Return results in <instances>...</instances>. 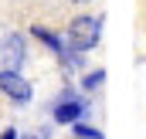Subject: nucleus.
<instances>
[{"mask_svg": "<svg viewBox=\"0 0 146 139\" xmlns=\"http://www.w3.org/2000/svg\"><path fill=\"white\" fill-rule=\"evenodd\" d=\"M102 41V17H75L65 31V44L72 51V58L78 61L85 51H92Z\"/></svg>", "mask_w": 146, "mask_h": 139, "instance_id": "f257e3e1", "label": "nucleus"}, {"mask_svg": "<svg viewBox=\"0 0 146 139\" xmlns=\"http://www.w3.org/2000/svg\"><path fill=\"white\" fill-rule=\"evenodd\" d=\"M0 92H3L7 99H14L17 105H27L31 99H34L27 78H21V71H14V68H3V71H0Z\"/></svg>", "mask_w": 146, "mask_h": 139, "instance_id": "f03ea898", "label": "nucleus"}, {"mask_svg": "<svg viewBox=\"0 0 146 139\" xmlns=\"http://www.w3.org/2000/svg\"><path fill=\"white\" fill-rule=\"evenodd\" d=\"M82 115H85V99H78L75 92H65V95L58 99V105H54V122L75 126Z\"/></svg>", "mask_w": 146, "mask_h": 139, "instance_id": "7ed1b4c3", "label": "nucleus"}, {"mask_svg": "<svg viewBox=\"0 0 146 139\" xmlns=\"http://www.w3.org/2000/svg\"><path fill=\"white\" fill-rule=\"evenodd\" d=\"M31 34H34L37 41H44V44H48V51H51V54H54V58H58L61 65H78V61L72 58V51H68V44H65L61 37L54 34V31H48V27L34 24V27H31Z\"/></svg>", "mask_w": 146, "mask_h": 139, "instance_id": "20e7f679", "label": "nucleus"}, {"mask_svg": "<svg viewBox=\"0 0 146 139\" xmlns=\"http://www.w3.org/2000/svg\"><path fill=\"white\" fill-rule=\"evenodd\" d=\"M0 54H3V68H14L21 71V65H24V34H7L3 37V44H0Z\"/></svg>", "mask_w": 146, "mask_h": 139, "instance_id": "39448f33", "label": "nucleus"}, {"mask_svg": "<svg viewBox=\"0 0 146 139\" xmlns=\"http://www.w3.org/2000/svg\"><path fill=\"white\" fill-rule=\"evenodd\" d=\"M102 81H106V71H88V75H85V81H82V88H85V92H95Z\"/></svg>", "mask_w": 146, "mask_h": 139, "instance_id": "423d86ee", "label": "nucleus"}, {"mask_svg": "<svg viewBox=\"0 0 146 139\" xmlns=\"http://www.w3.org/2000/svg\"><path fill=\"white\" fill-rule=\"evenodd\" d=\"M72 129H75V136H78V139H102L99 129H92V126H85V122H75Z\"/></svg>", "mask_w": 146, "mask_h": 139, "instance_id": "0eeeda50", "label": "nucleus"}, {"mask_svg": "<svg viewBox=\"0 0 146 139\" xmlns=\"http://www.w3.org/2000/svg\"><path fill=\"white\" fill-rule=\"evenodd\" d=\"M0 139H17V129H3V136Z\"/></svg>", "mask_w": 146, "mask_h": 139, "instance_id": "6e6552de", "label": "nucleus"}, {"mask_svg": "<svg viewBox=\"0 0 146 139\" xmlns=\"http://www.w3.org/2000/svg\"><path fill=\"white\" fill-rule=\"evenodd\" d=\"M72 3H88V0H72Z\"/></svg>", "mask_w": 146, "mask_h": 139, "instance_id": "1a4fd4ad", "label": "nucleus"}, {"mask_svg": "<svg viewBox=\"0 0 146 139\" xmlns=\"http://www.w3.org/2000/svg\"><path fill=\"white\" fill-rule=\"evenodd\" d=\"M21 139H34V136H21Z\"/></svg>", "mask_w": 146, "mask_h": 139, "instance_id": "9d476101", "label": "nucleus"}]
</instances>
